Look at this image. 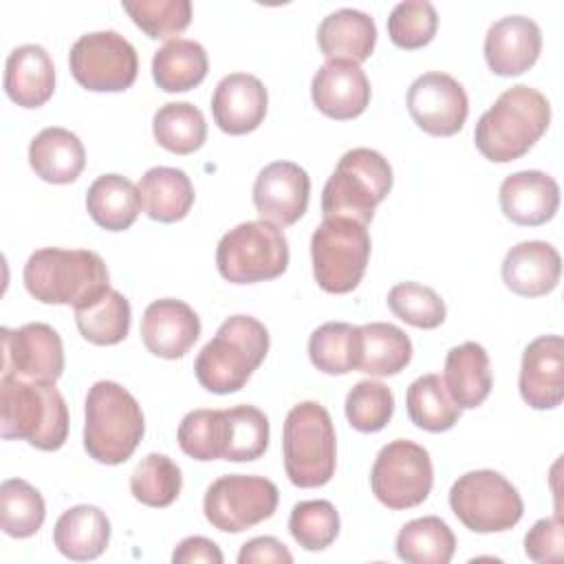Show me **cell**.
Wrapping results in <instances>:
<instances>
[{"label":"cell","instance_id":"obj_7","mask_svg":"<svg viewBox=\"0 0 564 564\" xmlns=\"http://www.w3.org/2000/svg\"><path fill=\"white\" fill-rule=\"evenodd\" d=\"M392 189V167L383 154L370 148L348 150L322 192L324 218H352L368 225L377 205Z\"/></svg>","mask_w":564,"mask_h":564},{"label":"cell","instance_id":"obj_45","mask_svg":"<svg viewBox=\"0 0 564 564\" xmlns=\"http://www.w3.org/2000/svg\"><path fill=\"white\" fill-rule=\"evenodd\" d=\"M346 419L357 432L383 430L394 412V394L381 381H359L346 397Z\"/></svg>","mask_w":564,"mask_h":564},{"label":"cell","instance_id":"obj_48","mask_svg":"<svg viewBox=\"0 0 564 564\" xmlns=\"http://www.w3.org/2000/svg\"><path fill=\"white\" fill-rule=\"evenodd\" d=\"M253 562H275V564H291V551L271 535H260L242 544L238 553V564H253Z\"/></svg>","mask_w":564,"mask_h":564},{"label":"cell","instance_id":"obj_20","mask_svg":"<svg viewBox=\"0 0 564 564\" xmlns=\"http://www.w3.org/2000/svg\"><path fill=\"white\" fill-rule=\"evenodd\" d=\"M542 51V31L527 15H505L485 35V59L491 73L516 77L529 70Z\"/></svg>","mask_w":564,"mask_h":564},{"label":"cell","instance_id":"obj_42","mask_svg":"<svg viewBox=\"0 0 564 564\" xmlns=\"http://www.w3.org/2000/svg\"><path fill=\"white\" fill-rule=\"evenodd\" d=\"M176 441L194 460L223 458L225 449V410H192L183 416Z\"/></svg>","mask_w":564,"mask_h":564},{"label":"cell","instance_id":"obj_43","mask_svg":"<svg viewBox=\"0 0 564 564\" xmlns=\"http://www.w3.org/2000/svg\"><path fill=\"white\" fill-rule=\"evenodd\" d=\"M390 311L414 328L432 330L445 322L447 308L441 295L419 282H399L388 291Z\"/></svg>","mask_w":564,"mask_h":564},{"label":"cell","instance_id":"obj_21","mask_svg":"<svg viewBox=\"0 0 564 564\" xmlns=\"http://www.w3.org/2000/svg\"><path fill=\"white\" fill-rule=\"evenodd\" d=\"M269 95L264 84L249 73L223 77L212 95V115L216 126L227 134L253 132L267 115Z\"/></svg>","mask_w":564,"mask_h":564},{"label":"cell","instance_id":"obj_38","mask_svg":"<svg viewBox=\"0 0 564 564\" xmlns=\"http://www.w3.org/2000/svg\"><path fill=\"white\" fill-rule=\"evenodd\" d=\"M269 447V419L256 405H234L225 410L223 460L245 463L260 458Z\"/></svg>","mask_w":564,"mask_h":564},{"label":"cell","instance_id":"obj_19","mask_svg":"<svg viewBox=\"0 0 564 564\" xmlns=\"http://www.w3.org/2000/svg\"><path fill=\"white\" fill-rule=\"evenodd\" d=\"M200 335L196 311L174 297L154 300L141 317V339L145 348L163 359L183 357Z\"/></svg>","mask_w":564,"mask_h":564},{"label":"cell","instance_id":"obj_31","mask_svg":"<svg viewBox=\"0 0 564 564\" xmlns=\"http://www.w3.org/2000/svg\"><path fill=\"white\" fill-rule=\"evenodd\" d=\"M410 359L412 341L399 326L388 322H370L359 326V372L370 377H390L401 372Z\"/></svg>","mask_w":564,"mask_h":564},{"label":"cell","instance_id":"obj_30","mask_svg":"<svg viewBox=\"0 0 564 564\" xmlns=\"http://www.w3.org/2000/svg\"><path fill=\"white\" fill-rule=\"evenodd\" d=\"M141 207L139 187L121 174H101L86 192V209L106 231H123L132 227Z\"/></svg>","mask_w":564,"mask_h":564},{"label":"cell","instance_id":"obj_26","mask_svg":"<svg viewBox=\"0 0 564 564\" xmlns=\"http://www.w3.org/2000/svg\"><path fill=\"white\" fill-rule=\"evenodd\" d=\"M31 170L46 183L66 185L79 178L86 165V150L79 137L66 128L51 126L29 143Z\"/></svg>","mask_w":564,"mask_h":564},{"label":"cell","instance_id":"obj_8","mask_svg":"<svg viewBox=\"0 0 564 564\" xmlns=\"http://www.w3.org/2000/svg\"><path fill=\"white\" fill-rule=\"evenodd\" d=\"M218 273L234 284H256L282 275L289 267L284 231L267 220H247L229 229L216 247Z\"/></svg>","mask_w":564,"mask_h":564},{"label":"cell","instance_id":"obj_9","mask_svg":"<svg viewBox=\"0 0 564 564\" xmlns=\"http://www.w3.org/2000/svg\"><path fill=\"white\" fill-rule=\"evenodd\" d=\"M370 258V234L352 218H324L311 236L313 278L326 293H350L361 282Z\"/></svg>","mask_w":564,"mask_h":564},{"label":"cell","instance_id":"obj_25","mask_svg":"<svg viewBox=\"0 0 564 564\" xmlns=\"http://www.w3.org/2000/svg\"><path fill=\"white\" fill-rule=\"evenodd\" d=\"M377 44L375 20L359 9H337L317 26V46L328 59L366 62Z\"/></svg>","mask_w":564,"mask_h":564},{"label":"cell","instance_id":"obj_37","mask_svg":"<svg viewBox=\"0 0 564 564\" xmlns=\"http://www.w3.org/2000/svg\"><path fill=\"white\" fill-rule=\"evenodd\" d=\"M359 326L348 322H326L311 333L308 357L324 375H346L357 370Z\"/></svg>","mask_w":564,"mask_h":564},{"label":"cell","instance_id":"obj_49","mask_svg":"<svg viewBox=\"0 0 564 564\" xmlns=\"http://www.w3.org/2000/svg\"><path fill=\"white\" fill-rule=\"evenodd\" d=\"M223 553L218 549L216 542L203 538V535H192L178 542V546L172 553V562L174 564H196V562H205V564H223Z\"/></svg>","mask_w":564,"mask_h":564},{"label":"cell","instance_id":"obj_29","mask_svg":"<svg viewBox=\"0 0 564 564\" xmlns=\"http://www.w3.org/2000/svg\"><path fill=\"white\" fill-rule=\"evenodd\" d=\"M143 212L159 223L183 220L194 205V185L178 167H150L139 181Z\"/></svg>","mask_w":564,"mask_h":564},{"label":"cell","instance_id":"obj_5","mask_svg":"<svg viewBox=\"0 0 564 564\" xmlns=\"http://www.w3.org/2000/svg\"><path fill=\"white\" fill-rule=\"evenodd\" d=\"M145 432L137 399L117 381H97L86 394L84 449L101 465L126 463Z\"/></svg>","mask_w":564,"mask_h":564},{"label":"cell","instance_id":"obj_14","mask_svg":"<svg viewBox=\"0 0 564 564\" xmlns=\"http://www.w3.org/2000/svg\"><path fill=\"white\" fill-rule=\"evenodd\" d=\"M2 337V377L24 381L55 383L64 372V346L59 333L44 324L31 322L15 330L0 328Z\"/></svg>","mask_w":564,"mask_h":564},{"label":"cell","instance_id":"obj_23","mask_svg":"<svg viewBox=\"0 0 564 564\" xmlns=\"http://www.w3.org/2000/svg\"><path fill=\"white\" fill-rule=\"evenodd\" d=\"M500 273L505 286L516 295L540 297L557 286L562 258L557 249L544 240H524L507 251Z\"/></svg>","mask_w":564,"mask_h":564},{"label":"cell","instance_id":"obj_28","mask_svg":"<svg viewBox=\"0 0 564 564\" xmlns=\"http://www.w3.org/2000/svg\"><path fill=\"white\" fill-rule=\"evenodd\" d=\"M57 551L73 562L99 557L110 542V520L95 505H77L66 509L53 529Z\"/></svg>","mask_w":564,"mask_h":564},{"label":"cell","instance_id":"obj_2","mask_svg":"<svg viewBox=\"0 0 564 564\" xmlns=\"http://www.w3.org/2000/svg\"><path fill=\"white\" fill-rule=\"evenodd\" d=\"M551 123L549 99L527 86L507 88L494 106L480 115L474 141L478 152L494 163H509L524 156Z\"/></svg>","mask_w":564,"mask_h":564},{"label":"cell","instance_id":"obj_15","mask_svg":"<svg viewBox=\"0 0 564 564\" xmlns=\"http://www.w3.org/2000/svg\"><path fill=\"white\" fill-rule=\"evenodd\" d=\"M412 121L432 137H452L463 130L469 115L465 88L447 73H423L408 90Z\"/></svg>","mask_w":564,"mask_h":564},{"label":"cell","instance_id":"obj_22","mask_svg":"<svg viewBox=\"0 0 564 564\" xmlns=\"http://www.w3.org/2000/svg\"><path fill=\"white\" fill-rule=\"evenodd\" d=\"M502 214L522 227H540L549 223L560 207V185L540 170H522L509 174L498 192Z\"/></svg>","mask_w":564,"mask_h":564},{"label":"cell","instance_id":"obj_6","mask_svg":"<svg viewBox=\"0 0 564 564\" xmlns=\"http://www.w3.org/2000/svg\"><path fill=\"white\" fill-rule=\"evenodd\" d=\"M284 471L295 487L326 485L337 465V438L328 410L317 401L293 405L282 430Z\"/></svg>","mask_w":564,"mask_h":564},{"label":"cell","instance_id":"obj_33","mask_svg":"<svg viewBox=\"0 0 564 564\" xmlns=\"http://www.w3.org/2000/svg\"><path fill=\"white\" fill-rule=\"evenodd\" d=\"M397 555L408 564H447L456 551V538L438 516H423L401 527Z\"/></svg>","mask_w":564,"mask_h":564},{"label":"cell","instance_id":"obj_36","mask_svg":"<svg viewBox=\"0 0 564 564\" xmlns=\"http://www.w3.org/2000/svg\"><path fill=\"white\" fill-rule=\"evenodd\" d=\"M130 302L115 289L84 308H75V324L82 337L95 346H115L130 330Z\"/></svg>","mask_w":564,"mask_h":564},{"label":"cell","instance_id":"obj_24","mask_svg":"<svg viewBox=\"0 0 564 564\" xmlns=\"http://www.w3.org/2000/svg\"><path fill=\"white\" fill-rule=\"evenodd\" d=\"M55 90V66L40 44L13 48L4 64V93L22 108L44 106Z\"/></svg>","mask_w":564,"mask_h":564},{"label":"cell","instance_id":"obj_39","mask_svg":"<svg viewBox=\"0 0 564 564\" xmlns=\"http://www.w3.org/2000/svg\"><path fill=\"white\" fill-rule=\"evenodd\" d=\"M46 518L42 494L22 478H7L0 485V527L11 538L35 535Z\"/></svg>","mask_w":564,"mask_h":564},{"label":"cell","instance_id":"obj_16","mask_svg":"<svg viewBox=\"0 0 564 564\" xmlns=\"http://www.w3.org/2000/svg\"><path fill=\"white\" fill-rule=\"evenodd\" d=\"M311 194V178L304 167L293 161H273L260 170L253 183V205L262 220L278 227L297 223Z\"/></svg>","mask_w":564,"mask_h":564},{"label":"cell","instance_id":"obj_13","mask_svg":"<svg viewBox=\"0 0 564 564\" xmlns=\"http://www.w3.org/2000/svg\"><path fill=\"white\" fill-rule=\"evenodd\" d=\"M278 498V487L264 476L227 474L207 487L203 511L214 529L240 533L269 520L275 513Z\"/></svg>","mask_w":564,"mask_h":564},{"label":"cell","instance_id":"obj_3","mask_svg":"<svg viewBox=\"0 0 564 564\" xmlns=\"http://www.w3.org/2000/svg\"><path fill=\"white\" fill-rule=\"evenodd\" d=\"M0 434L55 452L68 436V408L55 383L0 379Z\"/></svg>","mask_w":564,"mask_h":564},{"label":"cell","instance_id":"obj_40","mask_svg":"<svg viewBox=\"0 0 564 564\" xmlns=\"http://www.w3.org/2000/svg\"><path fill=\"white\" fill-rule=\"evenodd\" d=\"M183 487L181 467L165 454H148L130 476L132 496L145 507H170Z\"/></svg>","mask_w":564,"mask_h":564},{"label":"cell","instance_id":"obj_41","mask_svg":"<svg viewBox=\"0 0 564 564\" xmlns=\"http://www.w3.org/2000/svg\"><path fill=\"white\" fill-rule=\"evenodd\" d=\"M289 531L306 551L328 549L339 533V513L328 500H304L291 509Z\"/></svg>","mask_w":564,"mask_h":564},{"label":"cell","instance_id":"obj_17","mask_svg":"<svg viewBox=\"0 0 564 564\" xmlns=\"http://www.w3.org/2000/svg\"><path fill=\"white\" fill-rule=\"evenodd\" d=\"M520 397L533 410H553L564 399V339L540 335L522 352Z\"/></svg>","mask_w":564,"mask_h":564},{"label":"cell","instance_id":"obj_1","mask_svg":"<svg viewBox=\"0 0 564 564\" xmlns=\"http://www.w3.org/2000/svg\"><path fill=\"white\" fill-rule=\"evenodd\" d=\"M22 280L29 295L37 302L73 308L90 306L110 291L106 262L88 249H37L29 256Z\"/></svg>","mask_w":564,"mask_h":564},{"label":"cell","instance_id":"obj_35","mask_svg":"<svg viewBox=\"0 0 564 564\" xmlns=\"http://www.w3.org/2000/svg\"><path fill=\"white\" fill-rule=\"evenodd\" d=\"M152 134L156 143L174 154H192L207 139L203 112L189 101H170L154 112Z\"/></svg>","mask_w":564,"mask_h":564},{"label":"cell","instance_id":"obj_32","mask_svg":"<svg viewBox=\"0 0 564 564\" xmlns=\"http://www.w3.org/2000/svg\"><path fill=\"white\" fill-rule=\"evenodd\" d=\"M209 59L203 44L185 37L165 42L152 57V77L165 93H185L207 77Z\"/></svg>","mask_w":564,"mask_h":564},{"label":"cell","instance_id":"obj_27","mask_svg":"<svg viewBox=\"0 0 564 564\" xmlns=\"http://www.w3.org/2000/svg\"><path fill=\"white\" fill-rule=\"evenodd\" d=\"M443 383L460 410L482 405L494 386L487 350L476 341H465L449 348L445 357Z\"/></svg>","mask_w":564,"mask_h":564},{"label":"cell","instance_id":"obj_10","mask_svg":"<svg viewBox=\"0 0 564 564\" xmlns=\"http://www.w3.org/2000/svg\"><path fill=\"white\" fill-rule=\"evenodd\" d=\"M454 516L474 533H500L516 527L524 505L518 489L494 469L458 476L449 489Z\"/></svg>","mask_w":564,"mask_h":564},{"label":"cell","instance_id":"obj_44","mask_svg":"<svg viewBox=\"0 0 564 564\" xmlns=\"http://www.w3.org/2000/svg\"><path fill=\"white\" fill-rule=\"evenodd\" d=\"M132 22L152 40H167L185 31L192 22L189 0H137L121 2Z\"/></svg>","mask_w":564,"mask_h":564},{"label":"cell","instance_id":"obj_18","mask_svg":"<svg viewBox=\"0 0 564 564\" xmlns=\"http://www.w3.org/2000/svg\"><path fill=\"white\" fill-rule=\"evenodd\" d=\"M311 97L322 115L348 121L368 108L370 82L357 62L328 59L313 75Z\"/></svg>","mask_w":564,"mask_h":564},{"label":"cell","instance_id":"obj_12","mask_svg":"<svg viewBox=\"0 0 564 564\" xmlns=\"http://www.w3.org/2000/svg\"><path fill=\"white\" fill-rule=\"evenodd\" d=\"M68 66L79 86L93 93H121L137 79L134 46L117 31H93L75 40Z\"/></svg>","mask_w":564,"mask_h":564},{"label":"cell","instance_id":"obj_11","mask_svg":"<svg viewBox=\"0 0 564 564\" xmlns=\"http://www.w3.org/2000/svg\"><path fill=\"white\" fill-rule=\"evenodd\" d=\"M434 485V467L425 447L397 438L383 445L370 471L375 498L394 511L412 509L427 500Z\"/></svg>","mask_w":564,"mask_h":564},{"label":"cell","instance_id":"obj_46","mask_svg":"<svg viewBox=\"0 0 564 564\" xmlns=\"http://www.w3.org/2000/svg\"><path fill=\"white\" fill-rule=\"evenodd\" d=\"M438 26V13L427 0L399 2L388 15V35L392 44L405 51L421 48L432 42Z\"/></svg>","mask_w":564,"mask_h":564},{"label":"cell","instance_id":"obj_4","mask_svg":"<svg viewBox=\"0 0 564 564\" xmlns=\"http://www.w3.org/2000/svg\"><path fill=\"white\" fill-rule=\"evenodd\" d=\"M269 352V330L251 315L227 317L196 361L198 383L214 394H229L245 388L253 370Z\"/></svg>","mask_w":564,"mask_h":564},{"label":"cell","instance_id":"obj_34","mask_svg":"<svg viewBox=\"0 0 564 564\" xmlns=\"http://www.w3.org/2000/svg\"><path fill=\"white\" fill-rule=\"evenodd\" d=\"M410 421L425 432L452 430L460 419V408L452 401L441 375H423L414 379L405 394Z\"/></svg>","mask_w":564,"mask_h":564},{"label":"cell","instance_id":"obj_47","mask_svg":"<svg viewBox=\"0 0 564 564\" xmlns=\"http://www.w3.org/2000/svg\"><path fill=\"white\" fill-rule=\"evenodd\" d=\"M524 553L533 562L564 560V524L560 513L538 520L524 535Z\"/></svg>","mask_w":564,"mask_h":564}]
</instances>
